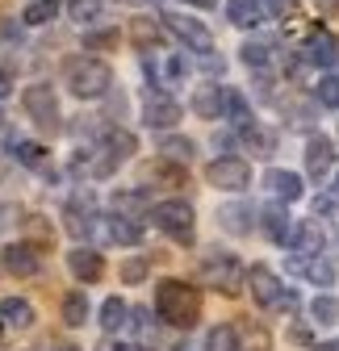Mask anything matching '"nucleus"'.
I'll list each match as a JSON object with an SVG mask.
<instances>
[{"label":"nucleus","mask_w":339,"mask_h":351,"mask_svg":"<svg viewBox=\"0 0 339 351\" xmlns=\"http://www.w3.org/2000/svg\"><path fill=\"white\" fill-rule=\"evenodd\" d=\"M293 255H323V226L314 222V217H310V222H302L298 230H293Z\"/></svg>","instance_id":"4be33fe9"},{"label":"nucleus","mask_w":339,"mask_h":351,"mask_svg":"<svg viewBox=\"0 0 339 351\" xmlns=\"http://www.w3.org/2000/svg\"><path fill=\"white\" fill-rule=\"evenodd\" d=\"M205 351H243V339L235 326H214L205 339Z\"/></svg>","instance_id":"c756f323"},{"label":"nucleus","mask_w":339,"mask_h":351,"mask_svg":"<svg viewBox=\"0 0 339 351\" xmlns=\"http://www.w3.org/2000/svg\"><path fill=\"white\" fill-rule=\"evenodd\" d=\"M0 125H5V113H0Z\"/></svg>","instance_id":"49530a36"},{"label":"nucleus","mask_w":339,"mask_h":351,"mask_svg":"<svg viewBox=\"0 0 339 351\" xmlns=\"http://www.w3.org/2000/svg\"><path fill=\"white\" fill-rule=\"evenodd\" d=\"M310 314H314V322L335 326V322H339V301H335L331 293H318V297L310 301Z\"/></svg>","instance_id":"72a5a7b5"},{"label":"nucleus","mask_w":339,"mask_h":351,"mask_svg":"<svg viewBox=\"0 0 339 351\" xmlns=\"http://www.w3.org/2000/svg\"><path fill=\"white\" fill-rule=\"evenodd\" d=\"M264 184H268V193H272L281 205H293V201H302V193H306L302 176H298V171H285V167H272V171L264 176Z\"/></svg>","instance_id":"ddd939ff"},{"label":"nucleus","mask_w":339,"mask_h":351,"mask_svg":"<svg viewBox=\"0 0 339 351\" xmlns=\"http://www.w3.org/2000/svg\"><path fill=\"white\" fill-rule=\"evenodd\" d=\"M0 322L17 326V330H30L34 326V305L25 297H5V301H0Z\"/></svg>","instance_id":"aec40b11"},{"label":"nucleus","mask_w":339,"mask_h":351,"mask_svg":"<svg viewBox=\"0 0 339 351\" xmlns=\"http://www.w3.org/2000/svg\"><path fill=\"white\" fill-rule=\"evenodd\" d=\"M335 167V143L327 134H314L306 143V171L314 176V180H327V171Z\"/></svg>","instance_id":"dca6fc26"},{"label":"nucleus","mask_w":339,"mask_h":351,"mask_svg":"<svg viewBox=\"0 0 339 351\" xmlns=\"http://www.w3.org/2000/svg\"><path fill=\"white\" fill-rule=\"evenodd\" d=\"M13 159L17 163H25V167H42V163H47V151H42L38 143H30V138H13Z\"/></svg>","instance_id":"2f4dec72"},{"label":"nucleus","mask_w":339,"mask_h":351,"mask_svg":"<svg viewBox=\"0 0 339 351\" xmlns=\"http://www.w3.org/2000/svg\"><path fill=\"white\" fill-rule=\"evenodd\" d=\"M239 143H243L251 155H260V159H268V155L277 151V134H272V130H264L260 121H247V125H239Z\"/></svg>","instance_id":"a211bd4d"},{"label":"nucleus","mask_w":339,"mask_h":351,"mask_svg":"<svg viewBox=\"0 0 339 351\" xmlns=\"http://www.w3.org/2000/svg\"><path fill=\"white\" fill-rule=\"evenodd\" d=\"M314 101L323 105V109H339V75H318V84H314Z\"/></svg>","instance_id":"f704fd0d"},{"label":"nucleus","mask_w":339,"mask_h":351,"mask_svg":"<svg viewBox=\"0 0 339 351\" xmlns=\"http://www.w3.org/2000/svg\"><path fill=\"white\" fill-rule=\"evenodd\" d=\"M155 314L172 326H197L201 318V293L185 280H159L155 285Z\"/></svg>","instance_id":"f03ea898"},{"label":"nucleus","mask_w":339,"mask_h":351,"mask_svg":"<svg viewBox=\"0 0 339 351\" xmlns=\"http://www.w3.org/2000/svg\"><path fill=\"white\" fill-rule=\"evenodd\" d=\"M135 5H143V0H135Z\"/></svg>","instance_id":"de8ad7c7"},{"label":"nucleus","mask_w":339,"mask_h":351,"mask_svg":"<svg viewBox=\"0 0 339 351\" xmlns=\"http://www.w3.org/2000/svg\"><path fill=\"white\" fill-rule=\"evenodd\" d=\"M126 314H130V305H126L121 297H105V305H101V326L105 330H121L126 322H130Z\"/></svg>","instance_id":"cd10ccee"},{"label":"nucleus","mask_w":339,"mask_h":351,"mask_svg":"<svg viewBox=\"0 0 339 351\" xmlns=\"http://www.w3.org/2000/svg\"><path fill=\"white\" fill-rule=\"evenodd\" d=\"M159 151H163V159H172V163H189L193 159V138H163L159 143Z\"/></svg>","instance_id":"c9c22d12"},{"label":"nucleus","mask_w":339,"mask_h":351,"mask_svg":"<svg viewBox=\"0 0 339 351\" xmlns=\"http://www.w3.org/2000/svg\"><path fill=\"white\" fill-rule=\"evenodd\" d=\"M84 47H89V51H101V47H117V34H89V38H84Z\"/></svg>","instance_id":"ea45409f"},{"label":"nucleus","mask_w":339,"mask_h":351,"mask_svg":"<svg viewBox=\"0 0 339 351\" xmlns=\"http://www.w3.org/2000/svg\"><path fill=\"white\" fill-rule=\"evenodd\" d=\"M243 63L251 71H264L272 63V42H243Z\"/></svg>","instance_id":"473e14b6"},{"label":"nucleus","mask_w":339,"mask_h":351,"mask_svg":"<svg viewBox=\"0 0 339 351\" xmlns=\"http://www.w3.org/2000/svg\"><path fill=\"white\" fill-rule=\"evenodd\" d=\"M260 226H264V234L272 239V243H293V230H298V226H293V217L285 213V205H268V209H260Z\"/></svg>","instance_id":"f3484780"},{"label":"nucleus","mask_w":339,"mask_h":351,"mask_svg":"<svg viewBox=\"0 0 339 351\" xmlns=\"http://www.w3.org/2000/svg\"><path fill=\"white\" fill-rule=\"evenodd\" d=\"M59 351H80V347H59Z\"/></svg>","instance_id":"a18cd8bd"},{"label":"nucleus","mask_w":339,"mask_h":351,"mask_svg":"<svg viewBox=\"0 0 339 351\" xmlns=\"http://www.w3.org/2000/svg\"><path fill=\"white\" fill-rule=\"evenodd\" d=\"M151 222L167 234V239H176V243H193V205L189 201H159L151 209Z\"/></svg>","instance_id":"20e7f679"},{"label":"nucleus","mask_w":339,"mask_h":351,"mask_svg":"<svg viewBox=\"0 0 339 351\" xmlns=\"http://www.w3.org/2000/svg\"><path fill=\"white\" fill-rule=\"evenodd\" d=\"M247 285H251V297H256L260 305H281V297H285V285L277 280V272L268 268V263H251L247 268Z\"/></svg>","instance_id":"1a4fd4ad"},{"label":"nucleus","mask_w":339,"mask_h":351,"mask_svg":"<svg viewBox=\"0 0 339 351\" xmlns=\"http://www.w3.org/2000/svg\"><path fill=\"white\" fill-rule=\"evenodd\" d=\"M55 17H59V0H30L25 13H21L25 25H47V21H55Z\"/></svg>","instance_id":"c85d7f7f"},{"label":"nucleus","mask_w":339,"mask_h":351,"mask_svg":"<svg viewBox=\"0 0 339 351\" xmlns=\"http://www.w3.org/2000/svg\"><path fill=\"white\" fill-rule=\"evenodd\" d=\"M130 38L139 42V51H151V47H159V25L151 21V17H135V25H130Z\"/></svg>","instance_id":"7c9ffc66"},{"label":"nucleus","mask_w":339,"mask_h":351,"mask_svg":"<svg viewBox=\"0 0 339 351\" xmlns=\"http://www.w3.org/2000/svg\"><path fill=\"white\" fill-rule=\"evenodd\" d=\"M143 209H155V205H151V197H147V189H126V193H113V213L135 217V213H143Z\"/></svg>","instance_id":"a878e982"},{"label":"nucleus","mask_w":339,"mask_h":351,"mask_svg":"<svg viewBox=\"0 0 339 351\" xmlns=\"http://www.w3.org/2000/svg\"><path fill=\"white\" fill-rule=\"evenodd\" d=\"M63 84L71 88V97L97 101V97H105L113 88V67L105 59H97V55H71L63 63Z\"/></svg>","instance_id":"f257e3e1"},{"label":"nucleus","mask_w":339,"mask_h":351,"mask_svg":"<svg viewBox=\"0 0 339 351\" xmlns=\"http://www.w3.org/2000/svg\"><path fill=\"white\" fill-rule=\"evenodd\" d=\"M314 351H339V339H331V343H318Z\"/></svg>","instance_id":"79ce46f5"},{"label":"nucleus","mask_w":339,"mask_h":351,"mask_svg":"<svg viewBox=\"0 0 339 351\" xmlns=\"http://www.w3.org/2000/svg\"><path fill=\"white\" fill-rule=\"evenodd\" d=\"M109 239L121 243V247H139V243H143V226L135 222V217L113 213V217H109Z\"/></svg>","instance_id":"393cba45"},{"label":"nucleus","mask_w":339,"mask_h":351,"mask_svg":"<svg viewBox=\"0 0 339 351\" xmlns=\"http://www.w3.org/2000/svg\"><path fill=\"white\" fill-rule=\"evenodd\" d=\"M147 276H151V263H147L143 255H139V259H126V263H121V280H126V285H143Z\"/></svg>","instance_id":"e433bc0d"},{"label":"nucleus","mask_w":339,"mask_h":351,"mask_svg":"<svg viewBox=\"0 0 339 351\" xmlns=\"http://www.w3.org/2000/svg\"><path fill=\"white\" fill-rule=\"evenodd\" d=\"M143 121L151 130H172L180 121V105L163 93V88H147L143 93Z\"/></svg>","instance_id":"0eeeda50"},{"label":"nucleus","mask_w":339,"mask_h":351,"mask_svg":"<svg viewBox=\"0 0 339 351\" xmlns=\"http://www.w3.org/2000/svg\"><path fill=\"white\" fill-rule=\"evenodd\" d=\"M180 5H197V9H209L214 0H180Z\"/></svg>","instance_id":"37998d69"},{"label":"nucleus","mask_w":339,"mask_h":351,"mask_svg":"<svg viewBox=\"0 0 339 351\" xmlns=\"http://www.w3.org/2000/svg\"><path fill=\"white\" fill-rule=\"evenodd\" d=\"M226 109H231V93L222 84H197V93H193V113L197 117L218 121V117H226Z\"/></svg>","instance_id":"9d476101"},{"label":"nucleus","mask_w":339,"mask_h":351,"mask_svg":"<svg viewBox=\"0 0 339 351\" xmlns=\"http://www.w3.org/2000/svg\"><path fill=\"white\" fill-rule=\"evenodd\" d=\"M63 322L67 326H84V322H89V297H84V289L63 297Z\"/></svg>","instance_id":"bb28decb"},{"label":"nucleus","mask_w":339,"mask_h":351,"mask_svg":"<svg viewBox=\"0 0 339 351\" xmlns=\"http://www.w3.org/2000/svg\"><path fill=\"white\" fill-rule=\"evenodd\" d=\"M67 13L84 25V21H97L101 17V0H67Z\"/></svg>","instance_id":"4c0bfd02"},{"label":"nucleus","mask_w":339,"mask_h":351,"mask_svg":"<svg viewBox=\"0 0 339 351\" xmlns=\"http://www.w3.org/2000/svg\"><path fill=\"white\" fill-rule=\"evenodd\" d=\"M205 180L214 184V189H222V193H243L251 184V167L239 155H222V159H214V163L205 167Z\"/></svg>","instance_id":"39448f33"},{"label":"nucleus","mask_w":339,"mask_h":351,"mask_svg":"<svg viewBox=\"0 0 339 351\" xmlns=\"http://www.w3.org/2000/svg\"><path fill=\"white\" fill-rule=\"evenodd\" d=\"M167 17V29H172L189 51H197V55H209L214 51V34H209L197 17H185V13H163Z\"/></svg>","instance_id":"6e6552de"},{"label":"nucleus","mask_w":339,"mask_h":351,"mask_svg":"<svg viewBox=\"0 0 339 351\" xmlns=\"http://www.w3.org/2000/svg\"><path fill=\"white\" fill-rule=\"evenodd\" d=\"M9 93H13V84H9V75H5V71H0V101H5Z\"/></svg>","instance_id":"a19ab883"},{"label":"nucleus","mask_w":339,"mask_h":351,"mask_svg":"<svg viewBox=\"0 0 339 351\" xmlns=\"http://www.w3.org/2000/svg\"><path fill=\"white\" fill-rule=\"evenodd\" d=\"M63 226H67L71 239H89V234H93V209H89V205L80 209V201H71V205L63 209Z\"/></svg>","instance_id":"b1692460"},{"label":"nucleus","mask_w":339,"mask_h":351,"mask_svg":"<svg viewBox=\"0 0 339 351\" xmlns=\"http://www.w3.org/2000/svg\"><path fill=\"white\" fill-rule=\"evenodd\" d=\"M201 280H205L209 289L235 297V293H243V285H247V268H243L235 255H226V251H209V255L201 259Z\"/></svg>","instance_id":"7ed1b4c3"},{"label":"nucleus","mask_w":339,"mask_h":351,"mask_svg":"<svg viewBox=\"0 0 339 351\" xmlns=\"http://www.w3.org/2000/svg\"><path fill=\"white\" fill-rule=\"evenodd\" d=\"M21 105L42 130H59V97H55L51 84H30L21 93Z\"/></svg>","instance_id":"423d86ee"},{"label":"nucleus","mask_w":339,"mask_h":351,"mask_svg":"<svg viewBox=\"0 0 339 351\" xmlns=\"http://www.w3.org/2000/svg\"><path fill=\"white\" fill-rule=\"evenodd\" d=\"M226 17L239 29H251V25L264 21V5H260V0H226Z\"/></svg>","instance_id":"412c9836"},{"label":"nucleus","mask_w":339,"mask_h":351,"mask_svg":"<svg viewBox=\"0 0 339 351\" xmlns=\"http://www.w3.org/2000/svg\"><path fill=\"white\" fill-rule=\"evenodd\" d=\"M101 151H105V155H109V163L117 167V163H126V159L139 151V143H135L130 130H121V125H105V130H101Z\"/></svg>","instance_id":"4468645a"},{"label":"nucleus","mask_w":339,"mask_h":351,"mask_svg":"<svg viewBox=\"0 0 339 351\" xmlns=\"http://www.w3.org/2000/svg\"><path fill=\"white\" fill-rule=\"evenodd\" d=\"M5 34H13V21H0V38H5Z\"/></svg>","instance_id":"c03bdc74"},{"label":"nucleus","mask_w":339,"mask_h":351,"mask_svg":"<svg viewBox=\"0 0 339 351\" xmlns=\"http://www.w3.org/2000/svg\"><path fill=\"white\" fill-rule=\"evenodd\" d=\"M218 222H222V230H231V234H251V226H256V213H251V205H222V209H218Z\"/></svg>","instance_id":"5701e85b"},{"label":"nucleus","mask_w":339,"mask_h":351,"mask_svg":"<svg viewBox=\"0 0 339 351\" xmlns=\"http://www.w3.org/2000/svg\"><path fill=\"white\" fill-rule=\"evenodd\" d=\"M302 59L306 63H314V67H335V59H339V38L331 34V29H310V38H306V47H302Z\"/></svg>","instance_id":"9b49d317"},{"label":"nucleus","mask_w":339,"mask_h":351,"mask_svg":"<svg viewBox=\"0 0 339 351\" xmlns=\"http://www.w3.org/2000/svg\"><path fill=\"white\" fill-rule=\"evenodd\" d=\"M289 272H298V276H306L310 285H335V263L327 259V255H293L289 259Z\"/></svg>","instance_id":"f8f14e48"},{"label":"nucleus","mask_w":339,"mask_h":351,"mask_svg":"<svg viewBox=\"0 0 339 351\" xmlns=\"http://www.w3.org/2000/svg\"><path fill=\"white\" fill-rule=\"evenodd\" d=\"M243 351H272L268 330H264V326H251V330H247V339H243Z\"/></svg>","instance_id":"58836bf2"},{"label":"nucleus","mask_w":339,"mask_h":351,"mask_svg":"<svg viewBox=\"0 0 339 351\" xmlns=\"http://www.w3.org/2000/svg\"><path fill=\"white\" fill-rule=\"evenodd\" d=\"M67 268H71V276H75V280L97 285V280L105 276V259H101V251L80 247V251H67Z\"/></svg>","instance_id":"2eb2a0df"},{"label":"nucleus","mask_w":339,"mask_h":351,"mask_svg":"<svg viewBox=\"0 0 339 351\" xmlns=\"http://www.w3.org/2000/svg\"><path fill=\"white\" fill-rule=\"evenodd\" d=\"M5 268L13 276H38L42 259H38V251L30 243H13V247H5Z\"/></svg>","instance_id":"6ab92c4d"}]
</instances>
